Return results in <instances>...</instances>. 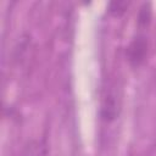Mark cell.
Here are the masks:
<instances>
[{"instance_id": "obj_1", "label": "cell", "mask_w": 156, "mask_h": 156, "mask_svg": "<svg viewBox=\"0 0 156 156\" xmlns=\"http://www.w3.org/2000/svg\"><path fill=\"white\" fill-rule=\"evenodd\" d=\"M147 55V39L144 34H136L127 48V58L133 67L144 63Z\"/></svg>"}, {"instance_id": "obj_2", "label": "cell", "mask_w": 156, "mask_h": 156, "mask_svg": "<svg viewBox=\"0 0 156 156\" xmlns=\"http://www.w3.org/2000/svg\"><path fill=\"white\" fill-rule=\"evenodd\" d=\"M119 106H121V101L117 98L116 91H113V90L106 91V94L102 98V102H101L102 119H105L107 122L116 119L119 113V108H121Z\"/></svg>"}, {"instance_id": "obj_3", "label": "cell", "mask_w": 156, "mask_h": 156, "mask_svg": "<svg viewBox=\"0 0 156 156\" xmlns=\"http://www.w3.org/2000/svg\"><path fill=\"white\" fill-rule=\"evenodd\" d=\"M128 6H129L128 1H111V2H108L107 9H108V12L112 16L119 17L127 11Z\"/></svg>"}, {"instance_id": "obj_4", "label": "cell", "mask_w": 156, "mask_h": 156, "mask_svg": "<svg viewBox=\"0 0 156 156\" xmlns=\"http://www.w3.org/2000/svg\"><path fill=\"white\" fill-rule=\"evenodd\" d=\"M150 18H151V6L150 4H143L140 10H139V13H138V24L140 27H145L149 24L150 22Z\"/></svg>"}]
</instances>
